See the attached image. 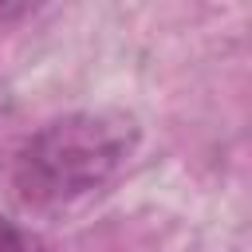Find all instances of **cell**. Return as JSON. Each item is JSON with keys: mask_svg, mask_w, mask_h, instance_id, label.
<instances>
[{"mask_svg": "<svg viewBox=\"0 0 252 252\" xmlns=\"http://www.w3.org/2000/svg\"><path fill=\"white\" fill-rule=\"evenodd\" d=\"M43 4H47V0H0V28L28 20V16H32V12H39Z\"/></svg>", "mask_w": 252, "mask_h": 252, "instance_id": "3", "label": "cell"}, {"mask_svg": "<svg viewBox=\"0 0 252 252\" xmlns=\"http://www.w3.org/2000/svg\"><path fill=\"white\" fill-rule=\"evenodd\" d=\"M0 252H51V248L32 228H24V224H16L12 217L0 213Z\"/></svg>", "mask_w": 252, "mask_h": 252, "instance_id": "2", "label": "cell"}, {"mask_svg": "<svg viewBox=\"0 0 252 252\" xmlns=\"http://www.w3.org/2000/svg\"><path fill=\"white\" fill-rule=\"evenodd\" d=\"M138 122L118 110H71L32 130L12 154V193L35 213L102 193L134 158Z\"/></svg>", "mask_w": 252, "mask_h": 252, "instance_id": "1", "label": "cell"}]
</instances>
